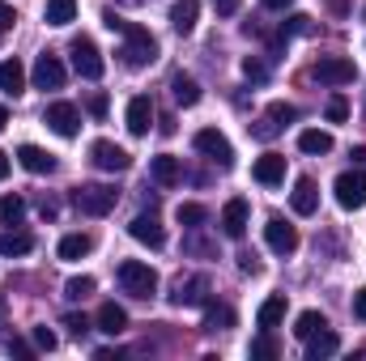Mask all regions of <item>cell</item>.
Segmentation results:
<instances>
[{
    "mask_svg": "<svg viewBox=\"0 0 366 361\" xmlns=\"http://www.w3.org/2000/svg\"><path fill=\"white\" fill-rule=\"evenodd\" d=\"M124 64L128 68H149L154 60H158V39L145 30V26H132L128 21V30H124Z\"/></svg>",
    "mask_w": 366,
    "mask_h": 361,
    "instance_id": "cell-1",
    "label": "cell"
},
{
    "mask_svg": "<svg viewBox=\"0 0 366 361\" xmlns=\"http://www.w3.org/2000/svg\"><path fill=\"white\" fill-rule=\"evenodd\" d=\"M73 204L86 217H107L119 204V191L115 187H102V183H81V187H73Z\"/></svg>",
    "mask_w": 366,
    "mask_h": 361,
    "instance_id": "cell-2",
    "label": "cell"
},
{
    "mask_svg": "<svg viewBox=\"0 0 366 361\" xmlns=\"http://www.w3.org/2000/svg\"><path fill=\"white\" fill-rule=\"evenodd\" d=\"M119 285L132 298H154L158 293V272L149 268V264H141V260H124L119 264Z\"/></svg>",
    "mask_w": 366,
    "mask_h": 361,
    "instance_id": "cell-3",
    "label": "cell"
},
{
    "mask_svg": "<svg viewBox=\"0 0 366 361\" xmlns=\"http://www.w3.org/2000/svg\"><path fill=\"white\" fill-rule=\"evenodd\" d=\"M192 145H196V153H204L209 162H217L222 171H230L234 166V149H230V141L217 132V128H200L196 136H192Z\"/></svg>",
    "mask_w": 366,
    "mask_h": 361,
    "instance_id": "cell-4",
    "label": "cell"
},
{
    "mask_svg": "<svg viewBox=\"0 0 366 361\" xmlns=\"http://www.w3.org/2000/svg\"><path fill=\"white\" fill-rule=\"evenodd\" d=\"M311 77H315L320 86H350V81L358 77V68H354V60L324 56V60H315V64H311Z\"/></svg>",
    "mask_w": 366,
    "mask_h": 361,
    "instance_id": "cell-5",
    "label": "cell"
},
{
    "mask_svg": "<svg viewBox=\"0 0 366 361\" xmlns=\"http://www.w3.org/2000/svg\"><path fill=\"white\" fill-rule=\"evenodd\" d=\"M332 191H337V204L341 208H366V171H345V175H337L332 183Z\"/></svg>",
    "mask_w": 366,
    "mask_h": 361,
    "instance_id": "cell-6",
    "label": "cell"
},
{
    "mask_svg": "<svg viewBox=\"0 0 366 361\" xmlns=\"http://www.w3.org/2000/svg\"><path fill=\"white\" fill-rule=\"evenodd\" d=\"M69 56H73V68H77L86 81H98V77H102V68H107V64H102V51L94 47V39H86V34H81V39H73Z\"/></svg>",
    "mask_w": 366,
    "mask_h": 361,
    "instance_id": "cell-7",
    "label": "cell"
},
{
    "mask_svg": "<svg viewBox=\"0 0 366 361\" xmlns=\"http://www.w3.org/2000/svg\"><path fill=\"white\" fill-rule=\"evenodd\" d=\"M43 123H47L56 136H77V128H81V111H77L73 102H51V106L43 111Z\"/></svg>",
    "mask_w": 366,
    "mask_h": 361,
    "instance_id": "cell-8",
    "label": "cell"
},
{
    "mask_svg": "<svg viewBox=\"0 0 366 361\" xmlns=\"http://www.w3.org/2000/svg\"><path fill=\"white\" fill-rule=\"evenodd\" d=\"M209 276H187V280H175V289H171V302L175 306H209Z\"/></svg>",
    "mask_w": 366,
    "mask_h": 361,
    "instance_id": "cell-9",
    "label": "cell"
},
{
    "mask_svg": "<svg viewBox=\"0 0 366 361\" xmlns=\"http://www.w3.org/2000/svg\"><path fill=\"white\" fill-rule=\"evenodd\" d=\"M90 158H94V166H98V171H111V175H119V171H128V166H132L128 149H119L115 141H94Z\"/></svg>",
    "mask_w": 366,
    "mask_h": 361,
    "instance_id": "cell-10",
    "label": "cell"
},
{
    "mask_svg": "<svg viewBox=\"0 0 366 361\" xmlns=\"http://www.w3.org/2000/svg\"><path fill=\"white\" fill-rule=\"evenodd\" d=\"M264 243H269V251H277V255H294V251H298V230L285 225L281 217H269V225H264Z\"/></svg>",
    "mask_w": 366,
    "mask_h": 361,
    "instance_id": "cell-11",
    "label": "cell"
},
{
    "mask_svg": "<svg viewBox=\"0 0 366 361\" xmlns=\"http://www.w3.org/2000/svg\"><path fill=\"white\" fill-rule=\"evenodd\" d=\"M60 86H64V64H60V56L43 51L34 60V90H60Z\"/></svg>",
    "mask_w": 366,
    "mask_h": 361,
    "instance_id": "cell-12",
    "label": "cell"
},
{
    "mask_svg": "<svg viewBox=\"0 0 366 361\" xmlns=\"http://www.w3.org/2000/svg\"><path fill=\"white\" fill-rule=\"evenodd\" d=\"M247 221H252L247 200H243V195L226 200V208H222V230H226V238H243V234H247Z\"/></svg>",
    "mask_w": 366,
    "mask_h": 361,
    "instance_id": "cell-13",
    "label": "cell"
},
{
    "mask_svg": "<svg viewBox=\"0 0 366 361\" xmlns=\"http://www.w3.org/2000/svg\"><path fill=\"white\" fill-rule=\"evenodd\" d=\"M128 234H132L137 243H145V247H162V243H167V230H162L158 213H137L132 225H128Z\"/></svg>",
    "mask_w": 366,
    "mask_h": 361,
    "instance_id": "cell-14",
    "label": "cell"
},
{
    "mask_svg": "<svg viewBox=\"0 0 366 361\" xmlns=\"http://www.w3.org/2000/svg\"><path fill=\"white\" fill-rule=\"evenodd\" d=\"M128 132L132 136H149V123H154V102L145 98V93H137L132 102H128Z\"/></svg>",
    "mask_w": 366,
    "mask_h": 361,
    "instance_id": "cell-15",
    "label": "cell"
},
{
    "mask_svg": "<svg viewBox=\"0 0 366 361\" xmlns=\"http://www.w3.org/2000/svg\"><path fill=\"white\" fill-rule=\"evenodd\" d=\"M252 175H256V183H264V187L285 183V158H281V153H264V158H256Z\"/></svg>",
    "mask_w": 366,
    "mask_h": 361,
    "instance_id": "cell-16",
    "label": "cell"
},
{
    "mask_svg": "<svg viewBox=\"0 0 366 361\" xmlns=\"http://www.w3.org/2000/svg\"><path fill=\"white\" fill-rule=\"evenodd\" d=\"M17 162H21L30 175H51V171H56V158H51L47 149H39V145H21V149H17Z\"/></svg>",
    "mask_w": 366,
    "mask_h": 361,
    "instance_id": "cell-17",
    "label": "cell"
},
{
    "mask_svg": "<svg viewBox=\"0 0 366 361\" xmlns=\"http://www.w3.org/2000/svg\"><path fill=\"white\" fill-rule=\"evenodd\" d=\"M94 323H98V332H107V336H119V332H128V310H124V306H115V302H102Z\"/></svg>",
    "mask_w": 366,
    "mask_h": 361,
    "instance_id": "cell-18",
    "label": "cell"
},
{
    "mask_svg": "<svg viewBox=\"0 0 366 361\" xmlns=\"http://www.w3.org/2000/svg\"><path fill=\"white\" fill-rule=\"evenodd\" d=\"M332 353H341V336H337V332H328V327H320L315 336H307V361L332 357Z\"/></svg>",
    "mask_w": 366,
    "mask_h": 361,
    "instance_id": "cell-19",
    "label": "cell"
},
{
    "mask_svg": "<svg viewBox=\"0 0 366 361\" xmlns=\"http://www.w3.org/2000/svg\"><path fill=\"white\" fill-rule=\"evenodd\" d=\"M290 204H294V213H298V217H311V213L320 208V191H315V183H311V179H298V183H294Z\"/></svg>",
    "mask_w": 366,
    "mask_h": 361,
    "instance_id": "cell-20",
    "label": "cell"
},
{
    "mask_svg": "<svg viewBox=\"0 0 366 361\" xmlns=\"http://www.w3.org/2000/svg\"><path fill=\"white\" fill-rule=\"evenodd\" d=\"M149 175H154V183H162V187H175V183L183 179V166H179V158H171V153H162V158H154V166H149Z\"/></svg>",
    "mask_w": 366,
    "mask_h": 361,
    "instance_id": "cell-21",
    "label": "cell"
},
{
    "mask_svg": "<svg viewBox=\"0 0 366 361\" xmlns=\"http://www.w3.org/2000/svg\"><path fill=\"white\" fill-rule=\"evenodd\" d=\"M196 13H200V0H175L171 26H175L179 34H192V30H196Z\"/></svg>",
    "mask_w": 366,
    "mask_h": 361,
    "instance_id": "cell-22",
    "label": "cell"
},
{
    "mask_svg": "<svg viewBox=\"0 0 366 361\" xmlns=\"http://www.w3.org/2000/svg\"><path fill=\"white\" fill-rule=\"evenodd\" d=\"M0 90L9 93V98H17V93L26 90V68L17 60H4L0 64Z\"/></svg>",
    "mask_w": 366,
    "mask_h": 361,
    "instance_id": "cell-23",
    "label": "cell"
},
{
    "mask_svg": "<svg viewBox=\"0 0 366 361\" xmlns=\"http://www.w3.org/2000/svg\"><path fill=\"white\" fill-rule=\"evenodd\" d=\"M298 149H302V153H332V132L307 128V132H298Z\"/></svg>",
    "mask_w": 366,
    "mask_h": 361,
    "instance_id": "cell-24",
    "label": "cell"
},
{
    "mask_svg": "<svg viewBox=\"0 0 366 361\" xmlns=\"http://www.w3.org/2000/svg\"><path fill=\"white\" fill-rule=\"evenodd\" d=\"M43 21H47V26H69V21H77V0H47Z\"/></svg>",
    "mask_w": 366,
    "mask_h": 361,
    "instance_id": "cell-25",
    "label": "cell"
},
{
    "mask_svg": "<svg viewBox=\"0 0 366 361\" xmlns=\"http://www.w3.org/2000/svg\"><path fill=\"white\" fill-rule=\"evenodd\" d=\"M171 93H175L179 106H196V102H200V86H196V77H187V73H175V77H171Z\"/></svg>",
    "mask_w": 366,
    "mask_h": 361,
    "instance_id": "cell-26",
    "label": "cell"
},
{
    "mask_svg": "<svg viewBox=\"0 0 366 361\" xmlns=\"http://www.w3.org/2000/svg\"><path fill=\"white\" fill-rule=\"evenodd\" d=\"M34 251V238L21 234V230H4L0 234V255H30Z\"/></svg>",
    "mask_w": 366,
    "mask_h": 361,
    "instance_id": "cell-27",
    "label": "cell"
},
{
    "mask_svg": "<svg viewBox=\"0 0 366 361\" xmlns=\"http://www.w3.org/2000/svg\"><path fill=\"white\" fill-rule=\"evenodd\" d=\"M94 251V238L90 234H64L60 238V260H81Z\"/></svg>",
    "mask_w": 366,
    "mask_h": 361,
    "instance_id": "cell-28",
    "label": "cell"
},
{
    "mask_svg": "<svg viewBox=\"0 0 366 361\" xmlns=\"http://www.w3.org/2000/svg\"><path fill=\"white\" fill-rule=\"evenodd\" d=\"M281 319H285V298H269V302L256 310V327H264V332H273Z\"/></svg>",
    "mask_w": 366,
    "mask_h": 361,
    "instance_id": "cell-29",
    "label": "cell"
},
{
    "mask_svg": "<svg viewBox=\"0 0 366 361\" xmlns=\"http://www.w3.org/2000/svg\"><path fill=\"white\" fill-rule=\"evenodd\" d=\"M234 327V310L230 306H204V332H226Z\"/></svg>",
    "mask_w": 366,
    "mask_h": 361,
    "instance_id": "cell-30",
    "label": "cell"
},
{
    "mask_svg": "<svg viewBox=\"0 0 366 361\" xmlns=\"http://www.w3.org/2000/svg\"><path fill=\"white\" fill-rule=\"evenodd\" d=\"M320 327H328V319H324L320 310H302V315L294 319V336H298V340H307V336H315Z\"/></svg>",
    "mask_w": 366,
    "mask_h": 361,
    "instance_id": "cell-31",
    "label": "cell"
},
{
    "mask_svg": "<svg viewBox=\"0 0 366 361\" xmlns=\"http://www.w3.org/2000/svg\"><path fill=\"white\" fill-rule=\"evenodd\" d=\"M26 217V200L21 195H0V225H17Z\"/></svg>",
    "mask_w": 366,
    "mask_h": 361,
    "instance_id": "cell-32",
    "label": "cell"
},
{
    "mask_svg": "<svg viewBox=\"0 0 366 361\" xmlns=\"http://www.w3.org/2000/svg\"><path fill=\"white\" fill-rule=\"evenodd\" d=\"M179 225H187V230H200L204 221H209V213H204V204H179Z\"/></svg>",
    "mask_w": 366,
    "mask_h": 361,
    "instance_id": "cell-33",
    "label": "cell"
},
{
    "mask_svg": "<svg viewBox=\"0 0 366 361\" xmlns=\"http://www.w3.org/2000/svg\"><path fill=\"white\" fill-rule=\"evenodd\" d=\"M94 293V276H73L69 285H64V298L69 302H81V298H90Z\"/></svg>",
    "mask_w": 366,
    "mask_h": 361,
    "instance_id": "cell-34",
    "label": "cell"
},
{
    "mask_svg": "<svg viewBox=\"0 0 366 361\" xmlns=\"http://www.w3.org/2000/svg\"><path fill=\"white\" fill-rule=\"evenodd\" d=\"M290 34H315V21H311L307 13H294V17L281 26V39H290Z\"/></svg>",
    "mask_w": 366,
    "mask_h": 361,
    "instance_id": "cell-35",
    "label": "cell"
},
{
    "mask_svg": "<svg viewBox=\"0 0 366 361\" xmlns=\"http://www.w3.org/2000/svg\"><path fill=\"white\" fill-rule=\"evenodd\" d=\"M30 340H34V349H39V353H51V349L60 345V340H56V332H51L47 323H39V327H30Z\"/></svg>",
    "mask_w": 366,
    "mask_h": 361,
    "instance_id": "cell-36",
    "label": "cell"
},
{
    "mask_svg": "<svg viewBox=\"0 0 366 361\" xmlns=\"http://www.w3.org/2000/svg\"><path fill=\"white\" fill-rule=\"evenodd\" d=\"M277 353H281V349H277V340H273V336H269V332L252 340V357H256V361H273Z\"/></svg>",
    "mask_w": 366,
    "mask_h": 361,
    "instance_id": "cell-37",
    "label": "cell"
},
{
    "mask_svg": "<svg viewBox=\"0 0 366 361\" xmlns=\"http://www.w3.org/2000/svg\"><path fill=\"white\" fill-rule=\"evenodd\" d=\"M243 77H247V81H256V86H260V81H269V68H264V60L247 56V60H243Z\"/></svg>",
    "mask_w": 366,
    "mask_h": 361,
    "instance_id": "cell-38",
    "label": "cell"
},
{
    "mask_svg": "<svg viewBox=\"0 0 366 361\" xmlns=\"http://www.w3.org/2000/svg\"><path fill=\"white\" fill-rule=\"evenodd\" d=\"M269 119L281 128V123H294V119H298V111H294L290 102H273V106H269Z\"/></svg>",
    "mask_w": 366,
    "mask_h": 361,
    "instance_id": "cell-39",
    "label": "cell"
},
{
    "mask_svg": "<svg viewBox=\"0 0 366 361\" xmlns=\"http://www.w3.org/2000/svg\"><path fill=\"white\" fill-rule=\"evenodd\" d=\"M350 119V102L337 93V98H328V123H345Z\"/></svg>",
    "mask_w": 366,
    "mask_h": 361,
    "instance_id": "cell-40",
    "label": "cell"
},
{
    "mask_svg": "<svg viewBox=\"0 0 366 361\" xmlns=\"http://www.w3.org/2000/svg\"><path fill=\"white\" fill-rule=\"evenodd\" d=\"M277 132H281V128H277V123L269 119V115H264V119H260V123L252 128V136H256V141H273Z\"/></svg>",
    "mask_w": 366,
    "mask_h": 361,
    "instance_id": "cell-41",
    "label": "cell"
},
{
    "mask_svg": "<svg viewBox=\"0 0 366 361\" xmlns=\"http://www.w3.org/2000/svg\"><path fill=\"white\" fill-rule=\"evenodd\" d=\"M86 106H90L94 119H107V106H111V102H107V93H90V102H86Z\"/></svg>",
    "mask_w": 366,
    "mask_h": 361,
    "instance_id": "cell-42",
    "label": "cell"
},
{
    "mask_svg": "<svg viewBox=\"0 0 366 361\" xmlns=\"http://www.w3.org/2000/svg\"><path fill=\"white\" fill-rule=\"evenodd\" d=\"M102 26H107V30H115V34H124V30H128V21H124L115 9H107V13H102Z\"/></svg>",
    "mask_w": 366,
    "mask_h": 361,
    "instance_id": "cell-43",
    "label": "cell"
},
{
    "mask_svg": "<svg viewBox=\"0 0 366 361\" xmlns=\"http://www.w3.org/2000/svg\"><path fill=\"white\" fill-rule=\"evenodd\" d=\"M64 327H69L73 336H86V332H90V319H86V315H69V319H64Z\"/></svg>",
    "mask_w": 366,
    "mask_h": 361,
    "instance_id": "cell-44",
    "label": "cell"
},
{
    "mask_svg": "<svg viewBox=\"0 0 366 361\" xmlns=\"http://www.w3.org/2000/svg\"><path fill=\"white\" fill-rule=\"evenodd\" d=\"M13 21H17L13 4H4V0H0V34H4V30H13Z\"/></svg>",
    "mask_w": 366,
    "mask_h": 361,
    "instance_id": "cell-45",
    "label": "cell"
},
{
    "mask_svg": "<svg viewBox=\"0 0 366 361\" xmlns=\"http://www.w3.org/2000/svg\"><path fill=\"white\" fill-rule=\"evenodd\" d=\"M239 4H243V0H213V9H217L222 17H230V13H239Z\"/></svg>",
    "mask_w": 366,
    "mask_h": 361,
    "instance_id": "cell-46",
    "label": "cell"
},
{
    "mask_svg": "<svg viewBox=\"0 0 366 361\" xmlns=\"http://www.w3.org/2000/svg\"><path fill=\"white\" fill-rule=\"evenodd\" d=\"M239 268L247 272V276H256V272H260V260H256V255H239Z\"/></svg>",
    "mask_w": 366,
    "mask_h": 361,
    "instance_id": "cell-47",
    "label": "cell"
},
{
    "mask_svg": "<svg viewBox=\"0 0 366 361\" xmlns=\"http://www.w3.org/2000/svg\"><path fill=\"white\" fill-rule=\"evenodd\" d=\"M9 353H17V357H34V345H26V340H13V345H9Z\"/></svg>",
    "mask_w": 366,
    "mask_h": 361,
    "instance_id": "cell-48",
    "label": "cell"
},
{
    "mask_svg": "<svg viewBox=\"0 0 366 361\" xmlns=\"http://www.w3.org/2000/svg\"><path fill=\"white\" fill-rule=\"evenodd\" d=\"M354 315L366 323V289H358V293H354Z\"/></svg>",
    "mask_w": 366,
    "mask_h": 361,
    "instance_id": "cell-49",
    "label": "cell"
},
{
    "mask_svg": "<svg viewBox=\"0 0 366 361\" xmlns=\"http://www.w3.org/2000/svg\"><path fill=\"white\" fill-rule=\"evenodd\" d=\"M94 357H98V361H119V349H98Z\"/></svg>",
    "mask_w": 366,
    "mask_h": 361,
    "instance_id": "cell-50",
    "label": "cell"
},
{
    "mask_svg": "<svg viewBox=\"0 0 366 361\" xmlns=\"http://www.w3.org/2000/svg\"><path fill=\"white\" fill-rule=\"evenodd\" d=\"M260 4H264V9H277V13H281V9H290V0H260Z\"/></svg>",
    "mask_w": 366,
    "mask_h": 361,
    "instance_id": "cell-51",
    "label": "cell"
},
{
    "mask_svg": "<svg viewBox=\"0 0 366 361\" xmlns=\"http://www.w3.org/2000/svg\"><path fill=\"white\" fill-rule=\"evenodd\" d=\"M350 158H354V162H358V166H366V145H358V149H354V153H350Z\"/></svg>",
    "mask_w": 366,
    "mask_h": 361,
    "instance_id": "cell-52",
    "label": "cell"
},
{
    "mask_svg": "<svg viewBox=\"0 0 366 361\" xmlns=\"http://www.w3.org/2000/svg\"><path fill=\"white\" fill-rule=\"evenodd\" d=\"M0 179H9V153H0Z\"/></svg>",
    "mask_w": 366,
    "mask_h": 361,
    "instance_id": "cell-53",
    "label": "cell"
},
{
    "mask_svg": "<svg viewBox=\"0 0 366 361\" xmlns=\"http://www.w3.org/2000/svg\"><path fill=\"white\" fill-rule=\"evenodd\" d=\"M4 123H9V111H4V106H0V132H4Z\"/></svg>",
    "mask_w": 366,
    "mask_h": 361,
    "instance_id": "cell-54",
    "label": "cell"
},
{
    "mask_svg": "<svg viewBox=\"0 0 366 361\" xmlns=\"http://www.w3.org/2000/svg\"><path fill=\"white\" fill-rule=\"evenodd\" d=\"M4 310H9V306H4V293H0V327H4Z\"/></svg>",
    "mask_w": 366,
    "mask_h": 361,
    "instance_id": "cell-55",
    "label": "cell"
}]
</instances>
